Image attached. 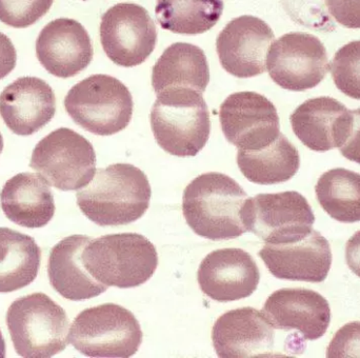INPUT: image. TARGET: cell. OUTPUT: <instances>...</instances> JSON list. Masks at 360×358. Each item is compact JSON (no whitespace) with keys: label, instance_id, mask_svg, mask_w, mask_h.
Here are the masks:
<instances>
[{"label":"cell","instance_id":"8992f818","mask_svg":"<svg viewBox=\"0 0 360 358\" xmlns=\"http://www.w3.org/2000/svg\"><path fill=\"white\" fill-rule=\"evenodd\" d=\"M65 108L76 124L99 136H111L132 120V94L117 78L95 74L68 92Z\"/></svg>","mask_w":360,"mask_h":358},{"label":"cell","instance_id":"4316f807","mask_svg":"<svg viewBox=\"0 0 360 358\" xmlns=\"http://www.w3.org/2000/svg\"><path fill=\"white\" fill-rule=\"evenodd\" d=\"M317 200L333 219L360 222V174L347 169L327 171L315 186Z\"/></svg>","mask_w":360,"mask_h":358},{"label":"cell","instance_id":"ac0fdd59","mask_svg":"<svg viewBox=\"0 0 360 358\" xmlns=\"http://www.w3.org/2000/svg\"><path fill=\"white\" fill-rule=\"evenodd\" d=\"M262 312L274 329L296 330L304 340L323 338L331 321L328 300L313 290L300 288L277 290L269 296Z\"/></svg>","mask_w":360,"mask_h":358},{"label":"cell","instance_id":"7402d4cb","mask_svg":"<svg viewBox=\"0 0 360 358\" xmlns=\"http://www.w3.org/2000/svg\"><path fill=\"white\" fill-rule=\"evenodd\" d=\"M0 203L8 219L25 228H42L55 214L50 184L35 173H19L8 179L0 193Z\"/></svg>","mask_w":360,"mask_h":358},{"label":"cell","instance_id":"52a82bcc","mask_svg":"<svg viewBox=\"0 0 360 358\" xmlns=\"http://www.w3.org/2000/svg\"><path fill=\"white\" fill-rule=\"evenodd\" d=\"M139 321L132 312L115 304L86 309L72 324L69 343L89 357L128 358L143 343Z\"/></svg>","mask_w":360,"mask_h":358},{"label":"cell","instance_id":"484cf974","mask_svg":"<svg viewBox=\"0 0 360 358\" xmlns=\"http://www.w3.org/2000/svg\"><path fill=\"white\" fill-rule=\"evenodd\" d=\"M162 29L184 35L211 30L224 12V0H158L155 8Z\"/></svg>","mask_w":360,"mask_h":358},{"label":"cell","instance_id":"7c38bea8","mask_svg":"<svg viewBox=\"0 0 360 358\" xmlns=\"http://www.w3.org/2000/svg\"><path fill=\"white\" fill-rule=\"evenodd\" d=\"M219 118L226 141L238 150L262 149L281 133L276 108L255 92L230 95L220 107Z\"/></svg>","mask_w":360,"mask_h":358},{"label":"cell","instance_id":"d4e9b609","mask_svg":"<svg viewBox=\"0 0 360 358\" xmlns=\"http://www.w3.org/2000/svg\"><path fill=\"white\" fill-rule=\"evenodd\" d=\"M41 250L33 237L0 228V293L31 285L39 271Z\"/></svg>","mask_w":360,"mask_h":358},{"label":"cell","instance_id":"2e32d148","mask_svg":"<svg viewBox=\"0 0 360 358\" xmlns=\"http://www.w3.org/2000/svg\"><path fill=\"white\" fill-rule=\"evenodd\" d=\"M93 44L84 25L74 19L51 21L36 40V56L42 67L58 78H71L89 67Z\"/></svg>","mask_w":360,"mask_h":358},{"label":"cell","instance_id":"cb8c5ba5","mask_svg":"<svg viewBox=\"0 0 360 358\" xmlns=\"http://www.w3.org/2000/svg\"><path fill=\"white\" fill-rule=\"evenodd\" d=\"M237 165L243 177L257 184L288 181L300 170L298 150L281 133L271 145L259 150H238Z\"/></svg>","mask_w":360,"mask_h":358},{"label":"cell","instance_id":"ffe728a7","mask_svg":"<svg viewBox=\"0 0 360 358\" xmlns=\"http://www.w3.org/2000/svg\"><path fill=\"white\" fill-rule=\"evenodd\" d=\"M56 112L50 84L37 77H20L0 94V116L14 134L30 136L49 124Z\"/></svg>","mask_w":360,"mask_h":358},{"label":"cell","instance_id":"603a6c76","mask_svg":"<svg viewBox=\"0 0 360 358\" xmlns=\"http://www.w3.org/2000/svg\"><path fill=\"white\" fill-rule=\"evenodd\" d=\"M210 82V68L199 46L176 42L165 50L152 72L156 94L170 89H192L203 93Z\"/></svg>","mask_w":360,"mask_h":358},{"label":"cell","instance_id":"44dd1931","mask_svg":"<svg viewBox=\"0 0 360 358\" xmlns=\"http://www.w3.org/2000/svg\"><path fill=\"white\" fill-rule=\"evenodd\" d=\"M91 238L72 235L59 241L50 253L48 275L53 289L73 302L90 300L107 291L84 268L82 252Z\"/></svg>","mask_w":360,"mask_h":358},{"label":"cell","instance_id":"d590c367","mask_svg":"<svg viewBox=\"0 0 360 358\" xmlns=\"http://www.w3.org/2000/svg\"><path fill=\"white\" fill-rule=\"evenodd\" d=\"M6 357V342H4V336L0 331V358Z\"/></svg>","mask_w":360,"mask_h":358},{"label":"cell","instance_id":"9a60e30c","mask_svg":"<svg viewBox=\"0 0 360 358\" xmlns=\"http://www.w3.org/2000/svg\"><path fill=\"white\" fill-rule=\"evenodd\" d=\"M258 255L273 276L285 281L323 283L332 266L329 241L313 229L300 241L266 243Z\"/></svg>","mask_w":360,"mask_h":358},{"label":"cell","instance_id":"9c48e42d","mask_svg":"<svg viewBox=\"0 0 360 358\" xmlns=\"http://www.w3.org/2000/svg\"><path fill=\"white\" fill-rule=\"evenodd\" d=\"M241 218L247 231L273 245L304 238L312 231L315 222L306 197L295 191L247 198Z\"/></svg>","mask_w":360,"mask_h":358},{"label":"cell","instance_id":"277c9868","mask_svg":"<svg viewBox=\"0 0 360 358\" xmlns=\"http://www.w3.org/2000/svg\"><path fill=\"white\" fill-rule=\"evenodd\" d=\"M84 268L97 281L120 289L147 283L158 267L155 245L137 233L91 239L82 252Z\"/></svg>","mask_w":360,"mask_h":358},{"label":"cell","instance_id":"7a4b0ae2","mask_svg":"<svg viewBox=\"0 0 360 358\" xmlns=\"http://www.w3.org/2000/svg\"><path fill=\"white\" fill-rule=\"evenodd\" d=\"M248 195L243 188L222 173L199 175L186 186L182 213L198 236L211 241H228L247 232L241 210Z\"/></svg>","mask_w":360,"mask_h":358},{"label":"cell","instance_id":"f546056e","mask_svg":"<svg viewBox=\"0 0 360 358\" xmlns=\"http://www.w3.org/2000/svg\"><path fill=\"white\" fill-rule=\"evenodd\" d=\"M327 357H360V321L347 324L338 330L330 343Z\"/></svg>","mask_w":360,"mask_h":358},{"label":"cell","instance_id":"8fae6325","mask_svg":"<svg viewBox=\"0 0 360 358\" xmlns=\"http://www.w3.org/2000/svg\"><path fill=\"white\" fill-rule=\"evenodd\" d=\"M101 41L107 56L120 67L145 63L158 44V29L149 12L136 4H118L101 17Z\"/></svg>","mask_w":360,"mask_h":358},{"label":"cell","instance_id":"1f68e13d","mask_svg":"<svg viewBox=\"0 0 360 358\" xmlns=\"http://www.w3.org/2000/svg\"><path fill=\"white\" fill-rule=\"evenodd\" d=\"M330 15L344 27L360 29V0H325Z\"/></svg>","mask_w":360,"mask_h":358},{"label":"cell","instance_id":"d6986e66","mask_svg":"<svg viewBox=\"0 0 360 358\" xmlns=\"http://www.w3.org/2000/svg\"><path fill=\"white\" fill-rule=\"evenodd\" d=\"M294 134L309 149L327 152L348 139L352 112L332 97L308 99L290 116Z\"/></svg>","mask_w":360,"mask_h":358},{"label":"cell","instance_id":"836d02e7","mask_svg":"<svg viewBox=\"0 0 360 358\" xmlns=\"http://www.w3.org/2000/svg\"><path fill=\"white\" fill-rule=\"evenodd\" d=\"M17 54L14 44L8 36L0 32V80L8 75L16 65Z\"/></svg>","mask_w":360,"mask_h":358},{"label":"cell","instance_id":"30bf717a","mask_svg":"<svg viewBox=\"0 0 360 358\" xmlns=\"http://www.w3.org/2000/svg\"><path fill=\"white\" fill-rule=\"evenodd\" d=\"M330 70L323 42L311 34L292 32L271 44L266 71L285 90L304 92L319 86Z\"/></svg>","mask_w":360,"mask_h":358},{"label":"cell","instance_id":"ba28073f","mask_svg":"<svg viewBox=\"0 0 360 358\" xmlns=\"http://www.w3.org/2000/svg\"><path fill=\"white\" fill-rule=\"evenodd\" d=\"M30 167L58 190H79L96 173V154L79 133L59 128L36 145Z\"/></svg>","mask_w":360,"mask_h":358},{"label":"cell","instance_id":"4fadbf2b","mask_svg":"<svg viewBox=\"0 0 360 358\" xmlns=\"http://www.w3.org/2000/svg\"><path fill=\"white\" fill-rule=\"evenodd\" d=\"M275 36L268 23L251 15L231 20L216 39L222 68L237 78H251L266 71V56Z\"/></svg>","mask_w":360,"mask_h":358},{"label":"cell","instance_id":"8d00e7d4","mask_svg":"<svg viewBox=\"0 0 360 358\" xmlns=\"http://www.w3.org/2000/svg\"><path fill=\"white\" fill-rule=\"evenodd\" d=\"M2 150H4V139H2L1 133H0V154H1Z\"/></svg>","mask_w":360,"mask_h":358},{"label":"cell","instance_id":"3957f363","mask_svg":"<svg viewBox=\"0 0 360 358\" xmlns=\"http://www.w3.org/2000/svg\"><path fill=\"white\" fill-rule=\"evenodd\" d=\"M150 120L158 146L171 155L196 156L209 141V109L202 93L192 89H170L158 94Z\"/></svg>","mask_w":360,"mask_h":358},{"label":"cell","instance_id":"6da1fadb","mask_svg":"<svg viewBox=\"0 0 360 358\" xmlns=\"http://www.w3.org/2000/svg\"><path fill=\"white\" fill-rule=\"evenodd\" d=\"M152 190L147 175L130 164L99 169L86 188L78 191L82 213L101 226H124L145 215Z\"/></svg>","mask_w":360,"mask_h":358},{"label":"cell","instance_id":"f1b7e54d","mask_svg":"<svg viewBox=\"0 0 360 358\" xmlns=\"http://www.w3.org/2000/svg\"><path fill=\"white\" fill-rule=\"evenodd\" d=\"M54 0H0V21L17 29L37 23L50 10Z\"/></svg>","mask_w":360,"mask_h":358},{"label":"cell","instance_id":"e0dca14e","mask_svg":"<svg viewBox=\"0 0 360 358\" xmlns=\"http://www.w3.org/2000/svg\"><path fill=\"white\" fill-rule=\"evenodd\" d=\"M274 328L262 311L251 307L229 311L216 321L212 340L218 357H272Z\"/></svg>","mask_w":360,"mask_h":358},{"label":"cell","instance_id":"5bb4252c","mask_svg":"<svg viewBox=\"0 0 360 358\" xmlns=\"http://www.w3.org/2000/svg\"><path fill=\"white\" fill-rule=\"evenodd\" d=\"M197 281L203 294L219 302L249 298L257 289L260 272L255 260L237 248L216 250L199 266Z\"/></svg>","mask_w":360,"mask_h":358},{"label":"cell","instance_id":"83f0119b","mask_svg":"<svg viewBox=\"0 0 360 358\" xmlns=\"http://www.w3.org/2000/svg\"><path fill=\"white\" fill-rule=\"evenodd\" d=\"M330 70L338 90L360 101V40L349 42L340 48Z\"/></svg>","mask_w":360,"mask_h":358},{"label":"cell","instance_id":"e575fe53","mask_svg":"<svg viewBox=\"0 0 360 358\" xmlns=\"http://www.w3.org/2000/svg\"><path fill=\"white\" fill-rule=\"evenodd\" d=\"M346 260L351 271L360 277V231L347 243Z\"/></svg>","mask_w":360,"mask_h":358},{"label":"cell","instance_id":"5b68a950","mask_svg":"<svg viewBox=\"0 0 360 358\" xmlns=\"http://www.w3.org/2000/svg\"><path fill=\"white\" fill-rule=\"evenodd\" d=\"M6 325L15 351L21 357H53L69 343L67 313L44 293L13 302L6 312Z\"/></svg>","mask_w":360,"mask_h":358},{"label":"cell","instance_id":"d6a6232c","mask_svg":"<svg viewBox=\"0 0 360 358\" xmlns=\"http://www.w3.org/2000/svg\"><path fill=\"white\" fill-rule=\"evenodd\" d=\"M352 112L350 133L344 145L340 148V153L347 160L360 165V109Z\"/></svg>","mask_w":360,"mask_h":358},{"label":"cell","instance_id":"4dcf8cb0","mask_svg":"<svg viewBox=\"0 0 360 358\" xmlns=\"http://www.w3.org/2000/svg\"><path fill=\"white\" fill-rule=\"evenodd\" d=\"M283 6H285L289 15H291L293 20L297 21L300 25H307L310 29L311 27L317 30L321 29L319 20L315 16V14H316L315 11H317V13L323 18L327 19L328 21H331L330 17L325 15V8H323V6H326L325 0H283ZM323 25H325V23H323ZM326 29H327V27H326Z\"/></svg>","mask_w":360,"mask_h":358}]
</instances>
